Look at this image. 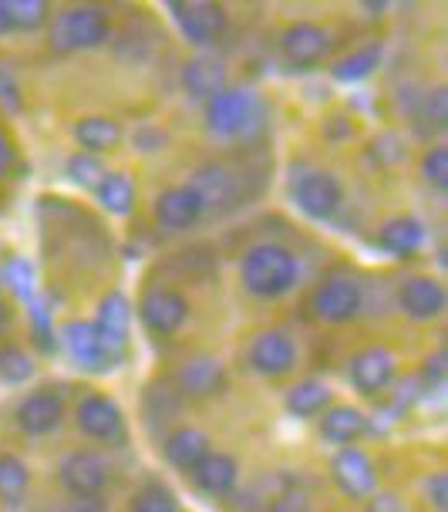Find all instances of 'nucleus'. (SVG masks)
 Masks as SVG:
<instances>
[{
    "mask_svg": "<svg viewBox=\"0 0 448 512\" xmlns=\"http://www.w3.org/2000/svg\"><path fill=\"white\" fill-rule=\"evenodd\" d=\"M172 17H176L179 31L196 44V48H206L223 38L226 31V11L213 0H176L169 4Z\"/></svg>",
    "mask_w": 448,
    "mask_h": 512,
    "instance_id": "5",
    "label": "nucleus"
},
{
    "mask_svg": "<svg viewBox=\"0 0 448 512\" xmlns=\"http://www.w3.org/2000/svg\"><path fill=\"white\" fill-rule=\"evenodd\" d=\"M75 422H78L81 432H85L88 438H95V442H115V438L125 435L122 408L105 395L81 398V405L75 411Z\"/></svg>",
    "mask_w": 448,
    "mask_h": 512,
    "instance_id": "10",
    "label": "nucleus"
},
{
    "mask_svg": "<svg viewBox=\"0 0 448 512\" xmlns=\"http://www.w3.org/2000/svg\"><path fill=\"white\" fill-rule=\"evenodd\" d=\"M398 304L411 320H435L445 310V290L435 277H411L401 287Z\"/></svg>",
    "mask_w": 448,
    "mask_h": 512,
    "instance_id": "17",
    "label": "nucleus"
},
{
    "mask_svg": "<svg viewBox=\"0 0 448 512\" xmlns=\"http://www.w3.org/2000/svg\"><path fill=\"white\" fill-rule=\"evenodd\" d=\"M7 327H11V307H7L4 300H0V337H4Z\"/></svg>",
    "mask_w": 448,
    "mask_h": 512,
    "instance_id": "43",
    "label": "nucleus"
},
{
    "mask_svg": "<svg viewBox=\"0 0 448 512\" xmlns=\"http://www.w3.org/2000/svg\"><path fill=\"white\" fill-rule=\"evenodd\" d=\"M246 361L263 378H283L297 364V344L287 331H260L250 341Z\"/></svg>",
    "mask_w": 448,
    "mask_h": 512,
    "instance_id": "6",
    "label": "nucleus"
},
{
    "mask_svg": "<svg viewBox=\"0 0 448 512\" xmlns=\"http://www.w3.org/2000/svg\"><path fill=\"white\" fill-rule=\"evenodd\" d=\"M203 213H206L203 196L189 182L186 186H172L155 199V219L166 230H189V226H196L203 219Z\"/></svg>",
    "mask_w": 448,
    "mask_h": 512,
    "instance_id": "13",
    "label": "nucleus"
},
{
    "mask_svg": "<svg viewBox=\"0 0 448 512\" xmlns=\"http://www.w3.org/2000/svg\"><path fill=\"white\" fill-rule=\"evenodd\" d=\"M27 486H31L27 465L17 459V455H0V499H4L7 506H17Z\"/></svg>",
    "mask_w": 448,
    "mask_h": 512,
    "instance_id": "29",
    "label": "nucleus"
},
{
    "mask_svg": "<svg viewBox=\"0 0 448 512\" xmlns=\"http://www.w3.org/2000/svg\"><path fill=\"white\" fill-rule=\"evenodd\" d=\"M192 479L209 496H226L236 486V462L223 452H206L203 459L192 465Z\"/></svg>",
    "mask_w": 448,
    "mask_h": 512,
    "instance_id": "20",
    "label": "nucleus"
},
{
    "mask_svg": "<svg viewBox=\"0 0 448 512\" xmlns=\"http://www.w3.org/2000/svg\"><path fill=\"white\" fill-rule=\"evenodd\" d=\"M64 347H68L71 361L78 364V368L85 371H105L112 358L102 351V344H98V334L95 327L85 324V320H71L68 327H64Z\"/></svg>",
    "mask_w": 448,
    "mask_h": 512,
    "instance_id": "18",
    "label": "nucleus"
},
{
    "mask_svg": "<svg viewBox=\"0 0 448 512\" xmlns=\"http://www.w3.org/2000/svg\"><path fill=\"white\" fill-rule=\"evenodd\" d=\"M381 64V44H368V48H358L354 54H347L334 64V78L337 81H361L368 78L371 71H378Z\"/></svg>",
    "mask_w": 448,
    "mask_h": 512,
    "instance_id": "30",
    "label": "nucleus"
},
{
    "mask_svg": "<svg viewBox=\"0 0 448 512\" xmlns=\"http://www.w3.org/2000/svg\"><path fill=\"white\" fill-rule=\"evenodd\" d=\"M422 118L432 128H442L445 125V118H448V108H445V91L442 88H435V91H428V98H422Z\"/></svg>",
    "mask_w": 448,
    "mask_h": 512,
    "instance_id": "37",
    "label": "nucleus"
},
{
    "mask_svg": "<svg viewBox=\"0 0 448 512\" xmlns=\"http://www.w3.org/2000/svg\"><path fill=\"white\" fill-rule=\"evenodd\" d=\"M112 34V21L102 7H71L54 17L51 44L58 51H91L108 41Z\"/></svg>",
    "mask_w": 448,
    "mask_h": 512,
    "instance_id": "2",
    "label": "nucleus"
},
{
    "mask_svg": "<svg viewBox=\"0 0 448 512\" xmlns=\"http://www.w3.org/2000/svg\"><path fill=\"white\" fill-rule=\"evenodd\" d=\"M95 334H98V344L108 358H118L125 351V341H128V304L122 294H108L102 304H98V320L95 324Z\"/></svg>",
    "mask_w": 448,
    "mask_h": 512,
    "instance_id": "15",
    "label": "nucleus"
},
{
    "mask_svg": "<svg viewBox=\"0 0 448 512\" xmlns=\"http://www.w3.org/2000/svg\"><path fill=\"white\" fill-rule=\"evenodd\" d=\"M351 381L361 395H378L395 381V358L384 347H364L351 358Z\"/></svg>",
    "mask_w": 448,
    "mask_h": 512,
    "instance_id": "14",
    "label": "nucleus"
},
{
    "mask_svg": "<svg viewBox=\"0 0 448 512\" xmlns=\"http://www.w3.org/2000/svg\"><path fill=\"white\" fill-rule=\"evenodd\" d=\"M7 27H11V21H7V11H4V4H0V34H4Z\"/></svg>",
    "mask_w": 448,
    "mask_h": 512,
    "instance_id": "44",
    "label": "nucleus"
},
{
    "mask_svg": "<svg viewBox=\"0 0 448 512\" xmlns=\"http://www.w3.org/2000/svg\"><path fill=\"white\" fill-rule=\"evenodd\" d=\"M95 192H98V199H102V206L115 216H128L135 209V186L125 172H105Z\"/></svg>",
    "mask_w": 448,
    "mask_h": 512,
    "instance_id": "28",
    "label": "nucleus"
},
{
    "mask_svg": "<svg viewBox=\"0 0 448 512\" xmlns=\"http://www.w3.org/2000/svg\"><path fill=\"white\" fill-rule=\"evenodd\" d=\"M422 172H425V179L432 182L435 189H445L448 186V152L445 149L428 152L425 162H422Z\"/></svg>",
    "mask_w": 448,
    "mask_h": 512,
    "instance_id": "36",
    "label": "nucleus"
},
{
    "mask_svg": "<svg viewBox=\"0 0 448 512\" xmlns=\"http://www.w3.org/2000/svg\"><path fill=\"white\" fill-rule=\"evenodd\" d=\"M192 189L203 196V206H230L236 203V179L230 176V169L223 166H206L196 172V182H189Z\"/></svg>",
    "mask_w": 448,
    "mask_h": 512,
    "instance_id": "23",
    "label": "nucleus"
},
{
    "mask_svg": "<svg viewBox=\"0 0 448 512\" xmlns=\"http://www.w3.org/2000/svg\"><path fill=\"white\" fill-rule=\"evenodd\" d=\"M270 512H310V509H307V496H304L300 489H287L283 496L273 499Z\"/></svg>",
    "mask_w": 448,
    "mask_h": 512,
    "instance_id": "38",
    "label": "nucleus"
},
{
    "mask_svg": "<svg viewBox=\"0 0 448 512\" xmlns=\"http://www.w3.org/2000/svg\"><path fill=\"white\" fill-rule=\"evenodd\" d=\"M368 512H408V509L398 496H374L368 502Z\"/></svg>",
    "mask_w": 448,
    "mask_h": 512,
    "instance_id": "40",
    "label": "nucleus"
},
{
    "mask_svg": "<svg viewBox=\"0 0 448 512\" xmlns=\"http://www.w3.org/2000/svg\"><path fill=\"white\" fill-rule=\"evenodd\" d=\"M428 496H432L435 509L448 506V482H445V475H432V479H428Z\"/></svg>",
    "mask_w": 448,
    "mask_h": 512,
    "instance_id": "39",
    "label": "nucleus"
},
{
    "mask_svg": "<svg viewBox=\"0 0 448 512\" xmlns=\"http://www.w3.org/2000/svg\"><path fill=\"white\" fill-rule=\"evenodd\" d=\"M331 34L324 31L320 24H290L287 31L280 34V51L283 58H287L294 68H310V64H317L324 58L327 51H331Z\"/></svg>",
    "mask_w": 448,
    "mask_h": 512,
    "instance_id": "12",
    "label": "nucleus"
},
{
    "mask_svg": "<svg viewBox=\"0 0 448 512\" xmlns=\"http://www.w3.org/2000/svg\"><path fill=\"white\" fill-rule=\"evenodd\" d=\"M7 21L11 27H21V31H34L48 21V4L44 0H14V4H4Z\"/></svg>",
    "mask_w": 448,
    "mask_h": 512,
    "instance_id": "32",
    "label": "nucleus"
},
{
    "mask_svg": "<svg viewBox=\"0 0 448 512\" xmlns=\"http://www.w3.org/2000/svg\"><path fill=\"white\" fill-rule=\"evenodd\" d=\"M364 428H368V418H364L361 411L351 408V405H337V408L327 411L324 418H320V435H324L327 442H334V445L358 442V438L364 435Z\"/></svg>",
    "mask_w": 448,
    "mask_h": 512,
    "instance_id": "22",
    "label": "nucleus"
},
{
    "mask_svg": "<svg viewBox=\"0 0 448 512\" xmlns=\"http://www.w3.org/2000/svg\"><path fill=\"white\" fill-rule=\"evenodd\" d=\"M75 139L85 152L98 155V152H108L122 142V128H118L112 118H102V115H88L81 118L75 125Z\"/></svg>",
    "mask_w": 448,
    "mask_h": 512,
    "instance_id": "24",
    "label": "nucleus"
},
{
    "mask_svg": "<svg viewBox=\"0 0 448 512\" xmlns=\"http://www.w3.org/2000/svg\"><path fill=\"white\" fill-rule=\"evenodd\" d=\"M58 479L68 492H75L78 499L85 496H102L108 486V465L102 455L95 452H75L58 465Z\"/></svg>",
    "mask_w": 448,
    "mask_h": 512,
    "instance_id": "8",
    "label": "nucleus"
},
{
    "mask_svg": "<svg viewBox=\"0 0 448 512\" xmlns=\"http://www.w3.org/2000/svg\"><path fill=\"white\" fill-rule=\"evenodd\" d=\"M256 112H260V102H256L253 91L223 88L219 95H213L206 102V125L213 135L236 139V135H246L253 128Z\"/></svg>",
    "mask_w": 448,
    "mask_h": 512,
    "instance_id": "3",
    "label": "nucleus"
},
{
    "mask_svg": "<svg viewBox=\"0 0 448 512\" xmlns=\"http://www.w3.org/2000/svg\"><path fill=\"white\" fill-rule=\"evenodd\" d=\"M182 88H186L192 98H206L209 102V98L226 88L223 61L209 58V54H203V58H192L186 68H182Z\"/></svg>",
    "mask_w": 448,
    "mask_h": 512,
    "instance_id": "21",
    "label": "nucleus"
},
{
    "mask_svg": "<svg viewBox=\"0 0 448 512\" xmlns=\"http://www.w3.org/2000/svg\"><path fill=\"white\" fill-rule=\"evenodd\" d=\"M314 314L324 324H347L361 314L364 307V287L354 277H331L317 287L314 300H310Z\"/></svg>",
    "mask_w": 448,
    "mask_h": 512,
    "instance_id": "4",
    "label": "nucleus"
},
{
    "mask_svg": "<svg viewBox=\"0 0 448 512\" xmlns=\"http://www.w3.org/2000/svg\"><path fill=\"white\" fill-rule=\"evenodd\" d=\"M7 283H11V290L17 297L31 300L34 297V267L17 256V260L7 263Z\"/></svg>",
    "mask_w": 448,
    "mask_h": 512,
    "instance_id": "35",
    "label": "nucleus"
},
{
    "mask_svg": "<svg viewBox=\"0 0 448 512\" xmlns=\"http://www.w3.org/2000/svg\"><path fill=\"white\" fill-rule=\"evenodd\" d=\"M14 142L7 139L4 132H0V176H4V172H11V166H14Z\"/></svg>",
    "mask_w": 448,
    "mask_h": 512,
    "instance_id": "42",
    "label": "nucleus"
},
{
    "mask_svg": "<svg viewBox=\"0 0 448 512\" xmlns=\"http://www.w3.org/2000/svg\"><path fill=\"white\" fill-rule=\"evenodd\" d=\"M132 512H179V502L166 486L149 482L132 496Z\"/></svg>",
    "mask_w": 448,
    "mask_h": 512,
    "instance_id": "31",
    "label": "nucleus"
},
{
    "mask_svg": "<svg viewBox=\"0 0 448 512\" xmlns=\"http://www.w3.org/2000/svg\"><path fill=\"white\" fill-rule=\"evenodd\" d=\"M243 287L260 300H277L297 287L300 280V263L297 256L280 243H256L253 250H246L240 263Z\"/></svg>",
    "mask_w": 448,
    "mask_h": 512,
    "instance_id": "1",
    "label": "nucleus"
},
{
    "mask_svg": "<svg viewBox=\"0 0 448 512\" xmlns=\"http://www.w3.org/2000/svg\"><path fill=\"white\" fill-rule=\"evenodd\" d=\"M68 176L75 179L78 186L95 189L98 182H102V176H105V166H102V159H98V155L78 152V155H71V159H68Z\"/></svg>",
    "mask_w": 448,
    "mask_h": 512,
    "instance_id": "34",
    "label": "nucleus"
},
{
    "mask_svg": "<svg viewBox=\"0 0 448 512\" xmlns=\"http://www.w3.org/2000/svg\"><path fill=\"white\" fill-rule=\"evenodd\" d=\"M327 405H331V388L314 378L300 381L287 391V411L297 418H314L317 411H324Z\"/></svg>",
    "mask_w": 448,
    "mask_h": 512,
    "instance_id": "27",
    "label": "nucleus"
},
{
    "mask_svg": "<svg viewBox=\"0 0 448 512\" xmlns=\"http://www.w3.org/2000/svg\"><path fill=\"white\" fill-rule=\"evenodd\" d=\"M68 512H108L105 499L102 496H85V499H75L71 502Z\"/></svg>",
    "mask_w": 448,
    "mask_h": 512,
    "instance_id": "41",
    "label": "nucleus"
},
{
    "mask_svg": "<svg viewBox=\"0 0 448 512\" xmlns=\"http://www.w3.org/2000/svg\"><path fill=\"white\" fill-rule=\"evenodd\" d=\"M31 374H34V361L27 358L21 347H14V344L0 347V378L7 384H21L31 378Z\"/></svg>",
    "mask_w": 448,
    "mask_h": 512,
    "instance_id": "33",
    "label": "nucleus"
},
{
    "mask_svg": "<svg viewBox=\"0 0 448 512\" xmlns=\"http://www.w3.org/2000/svg\"><path fill=\"white\" fill-rule=\"evenodd\" d=\"M139 314L145 320V327L155 334H176L189 317V304L179 290L172 287H149L142 294Z\"/></svg>",
    "mask_w": 448,
    "mask_h": 512,
    "instance_id": "7",
    "label": "nucleus"
},
{
    "mask_svg": "<svg viewBox=\"0 0 448 512\" xmlns=\"http://www.w3.org/2000/svg\"><path fill=\"white\" fill-rule=\"evenodd\" d=\"M422 243H425V226L415 216H398L391 223H384L381 230V246L395 256H411Z\"/></svg>",
    "mask_w": 448,
    "mask_h": 512,
    "instance_id": "25",
    "label": "nucleus"
},
{
    "mask_svg": "<svg viewBox=\"0 0 448 512\" xmlns=\"http://www.w3.org/2000/svg\"><path fill=\"white\" fill-rule=\"evenodd\" d=\"M331 475H334L337 486H341V492H347L351 499H371L374 496V482H378V475H374V462L361 452V448L344 445L341 452L331 459Z\"/></svg>",
    "mask_w": 448,
    "mask_h": 512,
    "instance_id": "11",
    "label": "nucleus"
},
{
    "mask_svg": "<svg viewBox=\"0 0 448 512\" xmlns=\"http://www.w3.org/2000/svg\"><path fill=\"white\" fill-rule=\"evenodd\" d=\"M206 452H209V438L199 432V428H176V432L166 438V459L176 465V469H192Z\"/></svg>",
    "mask_w": 448,
    "mask_h": 512,
    "instance_id": "26",
    "label": "nucleus"
},
{
    "mask_svg": "<svg viewBox=\"0 0 448 512\" xmlns=\"http://www.w3.org/2000/svg\"><path fill=\"white\" fill-rule=\"evenodd\" d=\"M64 422V401L51 391H34L17 408V428L24 435H48Z\"/></svg>",
    "mask_w": 448,
    "mask_h": 512,
    "instance_id": "16",
    "label": "nucleus"
},
{
    "mask_svg": "<svg viewBox=\"0 0 448 512\" xmlns=\"http://www.w3.org/2000/svg\"><path fill=\"white\" fill-rule=\"evenodd\" d=\"M294 199L310 219H327L341 209L344 189L331 172H307V176L294 186Z\"/></svg>",
    "mask_w": 448,
    "mask_h": 512,
    "instance_id": "9",
    "label": "nucleus"
},
{
    "mask_svg": "<svg viewBox=\"0 0 448 512\" xmlns=\"http://www.w3.org/2000/svg\"><path fill=\"white\" fill-rule=\"evenodd\" d=\"M182 391L192 398H209L226 388V368L216 358H192L179 371Z\"/></svg>",
    "mask_w": 448,
    "mask_h": 512,
    "instance_id": "19",
    "label": "nucleus"
}]
</instances>
